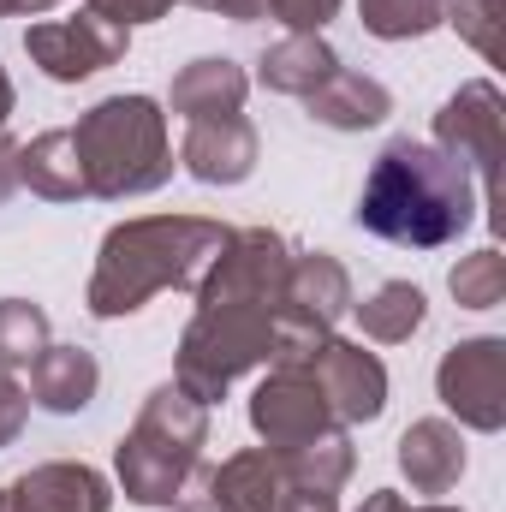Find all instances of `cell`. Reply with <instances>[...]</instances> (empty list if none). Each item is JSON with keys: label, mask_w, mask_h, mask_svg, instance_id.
<instances>
[{"label": "cell", "mask_w": 506, "mask_h": 512, "mask_svg": "<svg viewBox=\"0 0 506 512\" xmlns=\"http://www.w3.org/2000/svg\"><path fill=\"white\" fill-rule=\"evenodd\" d=\"M477 179L435 143L393 137L376 155L364 191H358V227L399 251H441L459 245L477 221Z\"/></svg>", "instance_id": "1"}, {"label": "cell", "mask_w": 506, "mask_h": 512, "mask_svg": "<svg viewBox=\"0 0 506 512\" xmlns=\"http://www.w3.org/2000/svg\"><path fill=\"white\" fill-rule=\"evenodd\" d=\"M227 233L233 227L209 215H137V221L108 227L84 310L96 322H120L131 310H143L155 292H197L203 268L221 256Z\"/></svg>", "instance_id": "2"}, {"label": "cell", "mask_w": 506, "mask_h": 512, "mask_svg": "<svg viewBox=\"0 0 506 512\" xmlns=\"http://www.w3.org/2000/svg\"><path fill=\"white\" fill-rule=\"evenodd\" d=\"M84 191L102 203L149 197L173 179V137L155 96H108L72 126Z\"/></svg>", "instance_id": "3"}, {"label": "cell", "mask_w": 506, "mask_h": 512, "mask_svg": "<svg viewBox=\"0 0 506 512\" xmlns=\"http://www.w3.org/2000/svg\"><path fill=\"white\" fill-rule=\"evenodd\" d=\"M209 447V405H197L185 387H155L137 411L120 447H114V483L131 507H179L185 483L197 477Z\"/></svg>", "instance_id": "4"}, {"label": "cell", "mask_w": 506, "mask_h": 512, "mask_svg": "<svg viewBox=\"0 0 506 512\" xmlns=\"http://www.w3.org/2000/svg\"><path fill=\"white\" fill-rule=\"evenodd\" d=\"M274 358H280L274 304H197L173 352V387H185L197 405H221L239 376L268 370Z\"/></svg>", "instance_id": "5"}, {"label": "cell", "mask_w": 506, "mask_h": 512, "mask_svg": "<svg viewBox=\"0 0 506 512\" xmlns=\"http://www.w3.org/2000/svg\"><path fill=\"white\" fill-rule=\"evenodd\" d=\"M352 274L346 262L328 251H292L286 268V286H280V310H274V328H280V358H304L310 346H322L346 316H352Z\"/></svg>", "instance_id": "6"}, {"label": "cell", "mask_w": 506, "mask_h": 512, "mask_svg": "<svg viewBox=\"0 0 506 512\" xmlns=\"http://www.w3.org/2000/svg\"><path fill=\"white\" fill-rule=\"evenodd\" d=\"M435 149H447L465 173L483 179V209L501 203V155H506V102L495 78L459 84L435 114Z\"/></svg>", "instance_id": "7"}, {"label": "cell", "mask_w": 506, "mask_h": 512, "mask_svg": "<svg viewBox=\"0 0 506 512\" xmlns=\"http://www.w3.org/2000/svg\"><path fill=\"white\" fill-rule=\"evenodd\" d=\"M126 48H131L126 24H114V18H102L90 6H78L72 18H42V24L24 30L30 66H42V78H54V84H84V78L120 66Z\"/></svg>", "instance_id": "8"}, {"label": "cell", "mask_w": 506, "mask_h": 512, "mask_svg": "<svg viewBox=\"0 0 506 512\" xmlns=\"http://www.w3.org/2000/svg\"><path fill=\"white\" fill-rule=\"evenodd\" d=\"M292 268V245L274 227H233L221 256L197 280V304H274Z\"/></svg>", "instance_id": "9"}, {"label": "cell", "mask_w": 506, "mask_h": 512, "mask_svg": "<svg viewBox=\"0 0 506 512\" xmlns=\"http://www.w3.org/2000/svg\"><path fill=\"white\" fill-rule=\"evenodd\" d=\"M435 393L441 405L477 429V435H501L506 429V340L501 334H477V340H459L441 370H435Z\"/></svg>", "instance_id": "10"}, {"label": "cell", "mask_w": 506, "mask_h": 512, "mask_svg": "<svg viewBox=\"0 0 506 512\" xmlns=\"http://www.w3.org/2000/svg\"><path fill=\"white\" fill-rule=\"evenodd\" d=\"M251 429L262 435L268 453H286V447H304V441H316V435H328L340 423H334L322 387L310 382V370L298 358H286V364H268V376L256 382Z\"/></svg>", "instance_id": "11"}, {"label": "cell", "mask_w": 506, "mask_h": 512, "mask_svg": "<svg viewBox=\"0 0 506 512\" xmlns=\"http://www.w3.org/2000/svg\"><path fill=\"white\" fill-rule=\"evenodd\" d=\"M298 364L310 370V382L322 387V399H328V411H334L340 429L376 423L381 411H387V364H381L376 352H364L358 340L328 334V340L310 346Z\"/></svg>", "instance_id": "12"}, {"label": "cell", "mask_w": 506, "mask_h": 512, "mask_svg": "<svg viewBox=\"0 0 506 512\" xmlns=\"http://www.w3.org/2000/svg\"><path fill=\"white\" fill-rule=\"evenodd\" d=\"M262 161V137L245 114H221V120H191L179 143V167L197 185H245Z\"/></svg>", "instance_id": "13"}, {"label": "cell", "mask_w": 506, "mask_h": 512, "mask_svg": "<svg viewBox=\"0 0 506 512\" xmlns=\"http://www.w3.org/2000/svg\"><path fill=\"white\" fill-rule=\"evenodd\" d=\"M12 512H114V483L84 459L30 465L12 489H0Z\"/></svg>", "instance_id": "14"}, {"label": "cell", "mask_w": 506, "mask_h": 512, "mask_svg": "<svg viewBox=\"0 0 506 512\" xmlns=\"http://www.w3.org/2000/svg\"><path fill=\"white\" fill-rule=\"evenodd\" d=\"M399 471L417 495H453L465 477V435L447 417H417L399 435Z\"/></svg>", "instance_id": "15"}, {"label": "cell", "mask_w": 506, "mask_h": 512, "mask_svg": "<svg viewBox=\"0 0 506 512\" xmlns=\"http://www.w3.org/2000/svg\"><path fill=\"white\" fill-rule=\"evenodd\" d=\"M245 96H251V72L227 54H203V60L179 66L167 108L185 120H221V114H245Z\"/></svg>", "instance_id": "16"}, {"label": "cell", "mask_w": 506, "mask_h": 512, "mask_svg": "<svg viewBox=\"0 0 506 512\" xmlns=\"http://www.w3.org/2000/svg\"><path fill=\"white\" fill-rule=\"evenodd\" d=\"M304 108H310L316 126H328V131H370L393 114V96H387V84L370 78V72L334 66V72L304 96Z\"/></svg>", "instance_id": "17"}, {"label": "cell", "mask_w": 506, "mask_h": 512, "mask_svg": "<svg viewBox=\"0 0 506 512\" xmlns=\"http://www.w3.org/2000/svg\"><path fill=\"white\" fill-rule=\"evenodd\" d=\"M280 465L268 447H245L221 465H209V483H203V501L209 512H274L280 507Z\"/></svg>", "instance_id": "18"}, {"label": "cell", "mask_w": 506, "mask_h": 512, "mask_svg": "<svg viewBox=\"0 0 506 512\" xmlns=\"http://www.w3.org/2000/svg\"><path fill=\"white\" fill-rule=\"evenodd\" d=\"M96 387H102V364L84 346H54L48 340L42 358L30 364V399L42 411H54V417H78L96 399Z\"/></svg>", "instance_id": "19"}, {"label": "cell", "mask_w": 506, "mask_h": 512, "mask_svg": "<svg viewBox=\"0 0 506 512\" xmlns=\"http://www.w3.org/2000/svg\"><path fill=\"white\" fill-rule=\"evenodd\" d=\"M18 185H24L30 197H48V203H78V197H90V191H84V167H78L72 131H42V137L18 143Z\"/></svg>", "instance_id": "20"}, {"label": "cell", "mask_w": 506, "mask_h": 512, "mask_svg": "<svg viewBox=\"0 0 506 512\" xmlns=\"http://www.w3.org/2000/svg\"><path fill=\"white\" fill-rule=\"evenodd\" d=\"M340 66V54L328 48V36H280L262 60H256V84L274 96H310L328 72Z\"/></svg>", "instance_id": "21"}, {"label": "cell", "mask_w": 506, "mask_h": 512, "mask_svg": "<svg viewBox=\"0 0 506 512\" xmlns=\"http://www.w3.org/2000/svg\"><path fill=\"white\" fill-rule=\"evenodd\" d=\"M274 465H280V483H298V489H346V477L358 471V447H352V435L346 429H328V435H316V441H304V447H286V453H274Z\"/></svg>", "instance_id": "22"}, {"label": "cell", "mask_w": 506, "mask_h": 512, "mask_svg": "<svg viewBox=\"0 0 506 512\" xmlns=\"http://www.w3.org/2000/svg\"><path fill=\"white\" fill-rule=\"evenodd\" d=\"M352 316L364 322V334H370L376 346H399V340H411V334L423 328L429 298H423V286H411V280H387V286H376L364 304H352Z\"/></svg>", "instance_id": "23"}, {"label": "cell", "mask_w": 506, "mask_h": 512, "mask_svg": "<svg viewBox=\"0 0 506 512\" xmlns=\"http://www.w3.org/2000/svg\"><path fill=\"white\" fill-rule=\"evenodd\" d=\"M447 6L453 0H358V18L381 42H417L447 24Z\"/></svg>", "instance_id": "24"}, {"label": "cell", "mask_w": 506, "mask_h": 512, "mask_svg": "<svg viewBox=\"0 0 506 512\" xmlns=\"http://www.w3.org/2000/svg\"><path fill=\"white\" fill-rule=\"evenodd\" d=\"M48 346V310L30 298H0V370L18 376L42 358Z\"/></svg>", "instance_id": "25"}, {"label": "cell", "mask_w": 506, "mask_h": 512, "mask_svg": "<svg viewBox=\"0 0 506 512\" xmlns=\"http://www.w3.org/2000/svg\"><path fill=\"white\" fill-rule=\"evenodd\" d=\"M447 292L459 298V310H501V298H506V256H501V245H483V251L459 256L453 274H447Z\"/></svg>", "instance_id": "26"}, {"label": "cell", "mask_w": 506, "mask_h": 512, "mask_svg": "<svg viewBox=\"0 0 506 512\" xmlns=\"http://www.w3.org/2000/svg\"><path fill=\"white\" fill-rule=\"evenodd\" d=\"M447 24H453L483 60H501V36H495V24H501V0H453V6H447Z\"/></svg>", "instance_id": "27"}, {"label": "cell", "mask_w": 506, "mask_h": 512, "mask_svg": "<svg viewBox=\"0 0 506 512\" xmlns=\"http://www.w3.org/2000/svg\"><path fill=\"white\" fill-rule=\"evenodd\" d=\"M346 0H268V18H280L292 36H322Z\"/></svg>", "instance_id": "28"}, {"label": "cell", "mask_w": 506, "mask_h": 512, "mask_svg": "<svg viewBox=\"0 0 506 512\" xmlns=\"http://www.w3.org/2000/svg\"><path fill=\"white\" fill-rule=\"evenodd\" d=\"M24 423H30V393L0 370V453L24 435Z\"/></svg>", "instance_id": "29"}, {"label": "cell", "mask_w": 506, "mask_h": 512, "mask_svg": "<svg viewBox=\"0 0 506 512\" xmlns=\"http://www.w3.org/2000/svg\"><path fill=\"white\" fill-rule=\"evenodd\" d=\"M90 12H102V18H114V24H155V18H167L173 12V0H84Z\"/></svg>", "instance_id": "30"}, {"label": "cell", "mask_w": 506, "mask_h": 512, "mask_svg": "<svg viewBox=\"0 0 506 512\" xmlns=\"http://www.w3.org/2000/svg\"><path fill=\"white\" fill-rule=\"evenodd\" d=\"M274 512H340V495L334 489H298V483H286Z\"/></svg>", "instance_id": "31"}, {"label": "cell", "mask_w": 506, "mask_h": 512, "mask_svg": "<svg viewBox=\"0 0 506 512\" xmlns=\"http://www.w3.org/2000/svg\"><path fill=\"white\" fill-rule=\"evenodd\" d=\"M185 6L221 12V18H233V24H256V18H268V0H185Z\"/></svg>", "instance_id": "32"}, {"label": "cell", "mask_w": 506, "mask_h": 512, "mask_svg": "<svg viewBox=\"0 0 506 512\" xmlns=\"http://www.w3.org/2000/svg\"><path fill=\"white\" fill-rule=\"evenodd\" d=\"M12 191H18V143L0 131V203H6Z\"/></svg>", "instance_id": "33"}, {"label": "cell", "mask_w": 506, "mask_h": 512, "mask_svg": "<svg viewBox=\"0 0 506 512\" xmlns=\"http://www.w3.org/2000/svg\"><path fill=\"white\" fill-rule=\"evenodd\" d=\"M358 512H405V495H393V489H376V495H364V507Z\"/></svg>", "instance_id": "34"}, {"label": "cell", "mask_w": 506, "mask_h": 512, "mask_svg": "<svg viewBox=\"0 0 506 512\" xmlns=\"http://www.w3.org/2000/svg\"><path fill=\"white\" fill-rule=\"evenodd\" d=\"M54 6H60V0H12V18H18V12H24V18H42V12H54Z\"/></svg>", "instance_id": "35"}, {"label": "cell", "mask_w": 506, "mask_h": 512, "mask_svg": "<svg viewBox=\"0 0 506 512\" xmlns=\"http://www.w3.org/2000/svg\"><path fill=\"white\" fill-rule=\"evenodd\" d=\"M12 102H18V90H12V78H6V66H0V131H6V114H12Z\"/></svg>", "instance_id": "36"}, {"label": "cell", "mask_w": 506, "mask_h": 512, "mask_svg": "<svg viewBox=\"0 0 506 512\" xmlns=\"http://www.w3.org/2000/svg\"><path fill=\"white\" fill-rule=\"evenodd\" d=\"M405 512H465V507H447V501H429V507H405Z\"/></svg>", "instance_id": "37"}, {"label": "cell", "mask_w": 506, "mask_h": 512, "mask_svg": "<svg viewBox=\"0 0 506 512\" xmlns=\"http://www.w3.org/2000/svg\"><path fill=\"white\" fill-rule=\"evenodd\" d=\"M0 18H12V0H0Z\"/></svg>", "instance_id": "38"}]
</instances>
